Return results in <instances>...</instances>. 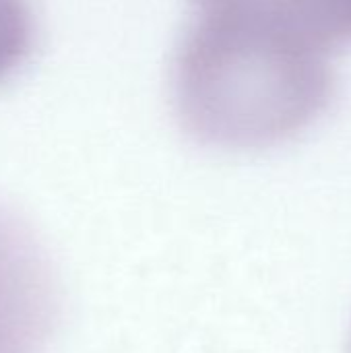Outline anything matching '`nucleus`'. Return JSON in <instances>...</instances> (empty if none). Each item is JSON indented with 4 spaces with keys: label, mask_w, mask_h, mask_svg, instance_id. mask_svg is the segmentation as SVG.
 <instances>
[{
    "label": "nucleus",
    "mask_w": 351,
    "mask_h": 353,
    "mask_svg": "<svg viewBox=\"0 0 351 353\" xmlns=\"http://www.w3.org/2000/svg\"><path fill=\"white\" fill-rule=\"evenodd\" d=\"M333 48L271 0H205L178 58L186 124L223 147H265L310 126L335 93Z\"/></svg>",
    "instance_id": "f257e3e1"
},
{
    "label": "nucleus",
    "mask_w": 351,
    "mask_h": 353,
    "mask_svg": "<svg viewBox=\"0 0 351 353\" xmlns=\"http://www.w3.org/2000/svg\"><path fill=\"white\" fill-rule=\"evenodd\" d=\"M56 300L31 240L0 217V353H46Z\"/></svg>",
    "instance_id": "f03ea898"
},
{
    "label": "nucleus",
    "mask_w": 351,
    "mask_h": 353,
    "mask_svg": "<svg viewBox=\"0 0 351 353\" xmlns=\"http://www.w3.org/2000/svg\"><path fill=\"white\" fill-rule=\"evenodd\" d=\"M335 48L351 39V0H271Z\"/></svg>",
    "instance_id": "7ed1b4c3"
},
{
    "label": "nucleus",
    "mask_w": 351,
    "mask_h": 353,
    "mask_svg": "<svg viewBox=\"0 0 351 353\" xmlns=\"http://www.w3.org/2000/svg\"><path fill=\"white\" fill-rule=\"evenodd\" d=\"M33 21L25 0H0V81L12 74L29 54Z\"/></svg>",
    "instance_id": "20e7f679"
}]
</instances>
